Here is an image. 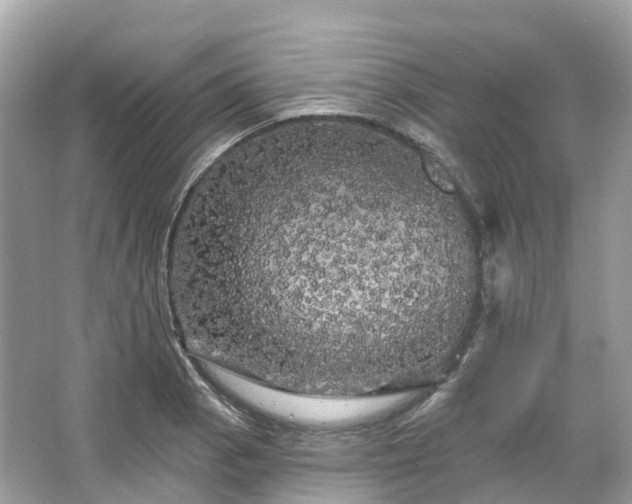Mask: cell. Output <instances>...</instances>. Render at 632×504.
Segmentation results:
<instances>
[{
    "instance_id": "obj_1",
    "label": "cell",
    "mask_w": 632,
    "mask_h": 504,
    "mask_svg": "<svg viewBox=\"0 0 632 504\" xmlns=\"http://www.w3.org/2000/svg\"><path fill=\"white\" fill-rule=\"evenodd\" d=\"M376 184L354 163L314 160L228 186L203 273L217 334L243 375L331 397L402 383L413 292L374 252Z\"/></svg>"
},
{
    "instance_id": "obj_2",
    "label": "cell",
    "mask_w": 632,
    "mask_h": 504,
    "mask_svg": "<svg viewBox=\"0 0 632 504\" xmlns=\"http://www.w3.org/2000/svg\"><path fill=\"white\" fill-rule=\"evenodd\" d=\"M210 379L234 401L269 416L312 424L360 420L377 408V397H328L273 388L204 362Z\"/></svg>"
},
{
    "instance_id": "obj_3",
    "label": "cell",
    "mask_w": 632,
    "mask_h": 504,
    "mask_svg": "<svg viewBox=\"0 0 632 504\" xmlns=\"http://www.w3.org/2000/svg\"><path fill=\"white\" fill-rule=\"evenodd\" d=\"M428 172L430 173L431 178L437 182V184L445 189L452 190L453 184L450 182L446 173L442 170L440 166H438L434 161L425 162Z\"/></svg>"
}]
</instances>
